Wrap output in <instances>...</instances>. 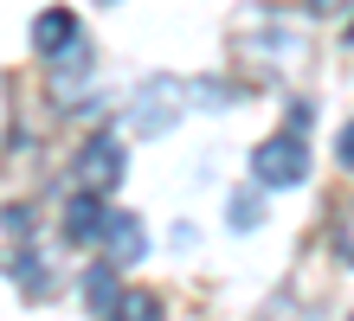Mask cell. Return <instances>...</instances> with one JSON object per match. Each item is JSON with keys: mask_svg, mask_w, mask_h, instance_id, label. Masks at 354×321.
Returning <instances> with one entry per match:
<instances>
[{"mask_svg": "<svg viewBox=\"0 0 354 321\" xmlns=\"http://www.w3.org/2000/svg\"><path fill=\"white\" fill-rule=\"evenodd\" d=\"M122 167H129V161H122V135H116V128H97V135L71 155V186L110 200V193L122 186Z\"/></svg>", "mask_w": 354, "mask_h": 321, "instance_id": "obj_1", "label": "cell"}, {"mask_svg": "<svg viewBox=\"0 0 354 321\" xmlns=\"http://www.w3.org/2000/svg\"><path fill=\"white\" fill-rule=\"evenodd\" d=\"M252 174H258V186H303L309 180V142H303V128L270 135L252 155Z\"/></svg>", "mask_w": 354, "mask_h": 321, "instance_id": "obj_2", "label": "cell"}, {"mask_svg": "<svg viewBox=\"0 0 354 321\" xmlns=\"http://www.w3.org/2000/svg\"><path fill=\"white\" fill-rule=\"evenodd\" d=\"M180 103H187V84L149 77V84L136 90V103H129V128H136V135H161V128L180 116Z\"/></svg>", "mask_w": 354, "mask_h": 321, "instance_id": "obj_3", "label": "cell"}, {"mask_svg": "<svg viewBox=\"0 0 354 321\" xmlns=\"http://www.w3.org/2000/svg\"><path fill=\"white\" fill-rule=\"evenodd\" d=\"M97 238L110 244V257H116V264H136V257H142V244H149V238H142V225H136V212H103Z\"/></svg>", "mask_w": 354, "mask_h": 321, "instance_id": "obj_4", "label": "cell"}, {"mask_svg": "<svg viewBox=\"0 0 354 321\" xmlns=\"http://www.w3.org/2000/svg\"><path fill=\"white\" fill-rule=\"evenodd\" d=\"M71 39H77V13L71 7H46V13L32 19V52L39 58H52L58 46H71Z\"/></svg>", "mask_w": 354, "mask_h": 321, "instance_id": "obj_5", "label": "cell"}, {"mask_svg": "<svg viewBox=\"0 0 354 321\" xmlns=\"http://www.w3.org/2000/svg\"><path fill=\"white\" fill-rule=\"evenodd\" d=\"M97 225H103V200H97V193H77V186H71L65 238H71V244H97Z\"/></svg>", "mask_w": 354, "mask_h": 321, "instance_id": "obj_6", "label": "cell"}, {"mask_svg": "<svg viewBox=\"0 0 354 321\" xmlns=\"http://www.w3.org/2000/svg\"><path fill=\"white\" fill-rule=\"evenodd\" d=\"M116 289H122V264H97V270L84 276V302H91V315H110V309H116Z\"/></svg>", "mask_w": 354, "mask_h": 321, "instance_id": "obj_7", "label": "cell"}, {"mask_svg": "<svg viewBox=\"0 0 354 321\" xmlns=\"http://www.w3.org/2000/svg\"><path fill=\"white\" fill-rule=\"evenodd\" d=\"M7 270H13V283L26 289L32 302H39V295H52V276H46V257H39V251H19V257H13Z\"/></svg>", "mask_w": 354, "mask_h": 321, "instance_id": "obj_8", "label": "cell"}, {"mask_svg": "<svg viewBox=\"0 0 354 321\" xmlns=\"http://www.w3.org/2000/svg\"><path fill=\"white\" fill-rule=\"evenodd\" d=\"M110 315H136V321H155V315H161V302H155L149 289H116V309H110Z\"/></svg>", "mask_w": 354, "mask_h": 321, "instance_id": "obj_9", "label": "cell"}, {"mask_svg": "<svg viewBox=\"0 0 354 321\" xmlns=\"http://www.w3.org/2000/svg\"><path fill=\"white\" fill-rule=\"evenodd\" d=\"M258 219H264L258 193H239V200H232V231H258Z\"/></svg>", "mask_w": 354, "mask_h": 321, "instance_id": "obj_10", "label": "cell"}, {"mask_svg": "<svg viewBox=\"0 0 354 321\" xmlns=\"http://www.w3.org/2000/svg\"><path fill=\"white\" fill-rule=\"evenodd\" d=\"M0 225H7L13 238H32V212L26 206H7V212H0Z\"/></svg>", "mask_w": 354, "mask_h": 321, "instance_id": "obj_11", "label": "cell"}, {"mask_svg": "<svg viewBox=\"0 0 354 321\" xmlns=\"http://www.w3.org/2000/svg\"><path fill=\"white\" fill-rule=\"evenodd\" d=\"M316 13H348V0H309Z\"/></svg>", "mask_w": 354, "mask_h": 321, "instance_id": "obj_12", "label": "cell"}, {"mask_svg": "<svg viewBox=\"0 0 354 321\" xmlns=\"http://www.w3.org/2000/svg\"><path fill=\"white\" fill-rule=\"evenodd\" d=\"M97 7H116V0H97Z\"/></svg>", "mask_w": 354, "mask_h": 321, "instance_id": "obj_13", "label": "cell"}]
</instances>
